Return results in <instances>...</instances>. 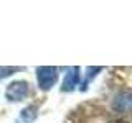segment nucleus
I'll return each instance as SVG.
<instances>
[{
  "label": "nucleus",
  "mask_w": 132,
  "mask_h": 123,
  "mask_svg": "<svg viewBox=\"0 0 132 123\" xmlns=\"http://www.w3.org/2000/svg\"><path fill=\"white\" fill-rule=\"evenodd\" d=\"M16 71H20V67H2L0 66V79H5V77L15 74Z\"/></svg>",
  "instance_id": "nucleus-7"
},
{
  "label": "nucleus",
  "mask_w": 132,
  "mask_h": 123,
  "mask_svg": "<svg viewBox=\"0 0 132 123\" xmlns=\"http://www.w3.org/2000/svg\"><path fill=\"white\" fill-rule=\"evenodd\" d=\"M116 107H117L119 110H122V112H126V110H130L132 108V94H121L117 98H116Z\"/></svg>",
  "instance_id": "nucleus-4"
},
{
  "label": "nucleus",
  "mask_w": 132,
  "mask_h": 123,
  "mask_svg": "<svg viewBox=\"0 0 132 123\" xmlns=\"http://www.w3.org/2000/svg\"><path fill=\"white\" fill-rule=\"evenodd\" d=\"M99 71H101V67H89V69H88V72H89V74H86V79H84V82H82V87H81L82 90L86 89V85H88L89 82H91V79H93L94 76H97V72H99Z\"/></svg>",
  "instance_id": "nucleus-6"
},
{
  "label": "nucleus",
  "mask_w": 132,
  "mask_h": 123,
  "mask_svg": "<svg viewBox=\"0 0 132 123\" xmlns=\"http://www.w3.org/2000/svg\"><path fill=\"white\" fill-rule=\"evenodd\" d=\"M20 118H22L23 123H33L36 118V108L35 107H27V108L22 110V113H20Z\"/></svg>",
  "instance_id": "nucleus-5"
},
{
  "label": "nucleus",
  "mask_w": 132,
  "mask_h": 123,
  "mask_svg": "<svg viewBox=\"0 0 132 123\" xmlns=\"http://www.w3.org/2000/svg\"><path fill=\"white\" fill-rule=\"evenodd\" d=\"M36 80L41 90H50L58 82V69L53 66H40L36 67Z\"/></svg>",
  "instance_id": "nucleus-1"
},
{
  "label": "nucleus",
  "mask_w": 132,
  "mask_h": 123,
  "mask_svg": "<svg viewBox=\"0 0 132 123\" xmlns=\"http://www.w3.org/2000/svg\"><path fill=\"white\" fill-rule=\"evenodd\" d=\"M79 85V67H71L66 72L63 82H61V90L63 92H73Z\"/></svg>",
  "instance_id": "nucleus-3"
},
{
  "label": "nucleus",
  "mask_w": 132,
  "mask_h": 123,
  "mask_svg": "<svg viewBox=\"0 0 132 123\" xmlns=\"http://www.w3.org/2000/svg\"><path fill=\"white\" fill-rule=\"evenodd\" d=\"M30 87H28V82L25 80H15L10 82L5 89V97L10 102H22L28 97Z\"/></svg>",
  "instance_id": "nucleus-2"
}]
</instances>
